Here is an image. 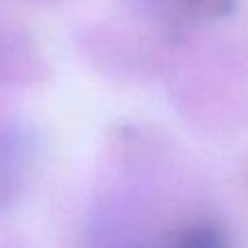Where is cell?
I'll return each mask as SVG.
<instances>
[{
    "label": "cell",
    "instance_id": "cell-1",
    "mask_svg": "<svg viewBox=\"0 0 248 248\" xmlns=\"http://www.w3.org/2000/svg\"><path fill=\"white\" fill-rule=\"evenodd\" d=\"M150 11L172 24H189L222 16L231 9V0H140Z\"/></svg>",
    "mask_w": 248,
    "mask_h": 248
}]
</instances>
